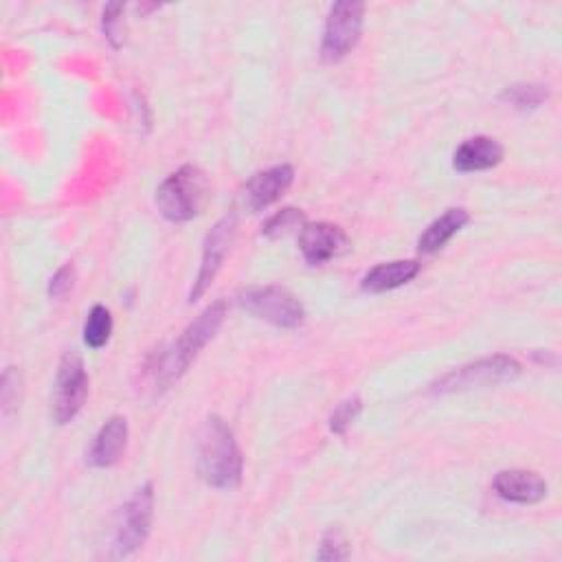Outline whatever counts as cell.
I'll use <instances>...</instances> for the list:
<instances>
[{
    "label": "cell",
    "instance_id": "5",
    "mask_svg": "<svg viewBox=\"0 0 562 562\" xmlns=\"http://www.w3.org/2000/svg\"><path fill=\"white\" fill-rule=\"evenodd\" d=\"M239 306L253 317L277 328H297L306 319L304 304L286 289L264 286L239 293Z\"/></svg>",
    "mask_w": 562,
    "mask_h": 562
},
{
    "label": "cell",
    "instance_id": "14",
    "mask_svg": "<svg viewBox=\"0 0 562 562\" xmlns=\"http://www.w3.org/2000/svg\"><path fill=\"white\" fill-rule=\"evenodd\" d=\"M503 145L490 137H472L464 141L453 156V167L457 172H485L501 163Z\"/></svg>",
    "mask_w": 562,
    "mask_h": 562
},
{
    "label": "cell",
    "instance_id": "10",
    "mask_svg": "<svg viewBox=\"0 0 562 562\" xmlns=\"http://www.w3.org/2000/svg\"><path fill=\"white\" fill-rule=\"evenodd\" d=\"M300 248L311 266H321L348 248V235L330 222H313L300 231Z\"/></svg>",
    "mask_w": 562,
    "mask_h": 562
},
{
    "label": "cell",
    "instance_id": "17",
    "mask_svg": "<svg viewBox=\"0 0 562 562\" xmlns=\"http://www.w3.org/2000/svg\"><path fill=\"white\" fill-rule=\"evenodd\" d=\"M113 335V317L106 306H95L84 324V341L91 350H102Z\"/></svg>",
    "mask_w": 562,
    "mask_h": 562
},
{
    "label": "cell",
    "instance_id": "7",
    "mask_svg": "<svg viewBox=\"0 0 562 562\" xmlns=\"http://www.w3.org/2000/svg\"><path fill=\"white\" fill-rule=\"evenodd\" d=\"M520 374V365L503 354L488 356L475 363H468L459 370L448 372L433 385L435 394H455V391H470L481 387H494L499 383H507Z\"/></svg>",
    "mask_w": 562,
    "mask_h": 562
},
{
    "label": "cell",
    "instance_id": "15",
    "mask_svg": "<svg viewBox=\"0 0 562 562\" xmlns=\"http://www.w3.org/2000/svg\"><path fill=\"white\" fill-rule=\"evenodd\" d=\"M420 272V264L413 259L378 264L363 277V291L365 293H387L400 289Z\"/></svg>",
    "mask_w": 562,
    "mask_h": 562
},
{
    "label": "cell",
    "instance_id": "23",
    "mask_svg": "<svg viewBox=\"0 0 562 562\" xmlns=\"http://www.w3.org/2000/svg\"><path fill=\"white\" fill-rule=\"evenodd\" d=\"M21 387V376L14 367H8V372L3 374V413L10 415L12 409H16L19 405V389Z\"/></svg>",
    "mask_w": 562,
    "mask_h": 562
},
{
    "label": "cell",
    "instance_id": "4",
    "mask_svg": "<svg viewBox=\"0 0 562 562\" xmlns=\"http://www.w3.org/2000/svg\"><path fill=\"white\" fill-rule=\"evenodd\" d=\"M154 518V485H141L130 501L121 507L117 525H115V540H113V555L126 558L134 553L150 536Z\"/></svg>",
    "mask_w": 562,
    "mask_h": 562
},
{
    "label": "cell",
    "instance_id": "6",
    "mask_svg": "<svg viewBox=\"0 0 562 562\" xmlns=\"http://www.w3.org/2000/svg\"><path fill=\"white\" fill-rule=\"evenodd\" d=\"M365 23V5L354 3V0H341L335 3L326 30H324V43H321V58L328 65L341 62L352 49L359 45Z\"/></svg>",
    "mask_w": 562,
    "mask_h": 562
},
{
    "label": "cell",
    "instance_id": "8",
    "mask_svg": "<svg viewBox=\"0 0 562 562\" xmlns=\"http://www.w3.org/2000/svg\"><path fill=\"white\" fill-rule=\"evenodd\" d=\"M86 396H89V374L82 356L71 350L62 356L58 376H56V389H54V402H51L54 422L60 426L73 422L75 415L82 411Z\"/></svg>",
    "mask_w": 562,
    "mask_h": 562
},
{
    "label": "cell",
    "instance_id": "3",
    "mask_svg": "<svg viewBox=\"0 0 562 562\" xmlns=\"http://www.w3.org/2000/svg\"><path fill=\"white\" fill-rule=\"evenodd\" d=\"M224 317H226L224 302H215L207 311H202L200 317L194 324H189V328L180 335L174 348L161 356L156 365V380L161 385H169L172 380H178L194 363V359L200 354V350L215 337Z\"/></svg>",
    "mask_w": 562,
    "mask_h": 562
},
{
    "label": "cell",
    "instance_id": "2",
    "mask_svg": "<svg viewBox=\"0 0 562 562\" xmlns=\"http://www.w3.org/2000/svg\"><path fill=\"white\" fill-rule=\"evenodd\" d=\"M209 194V176L196 165H183L159 185L156 207L169 222H189L200 215Z\"/></svg>",
    "mask_w": 562,
    "mask_h": 562
},
{
    "label": "cell",
    "instance_id": "13",
    "mask_svg": "<svg viewBox=\"0 0 562 562\" xmlns=\"http://www.w3.org/2000/svg\"><path fill=\"white\" fill-rule=\"evenodd\" d=\"M128 444V422L121 415L110 418L97 433L91 453H89V464L95 468H110L115 466Z\"/></svg>",
    "mask_w": 562,
    "mask_h": 562
},
{
    "label": "cell",
    "instance_id": "16",
    "mask_svg": "<svg viewBox=\"0 0 562 562\" xmlns=\"http://www.w3.org/2000/svg\"><path fill=\"white\" fill-rule=\"evenodd\" d=\"M470 215L466 209H448L444 215H440L435 222L429 224V229L420 235L418 248L422 253H435L444 248L466 224Z\"/></svg>",
    "mask_w": 562,
    "mask_h": 562
},
{
    "label": "cell",
    "instance_id": "9",
    "mask_svg": "<svg viewBox=\"0 0 562 562\" xmlns=\"http://www.w3.org/2000/svg\"><path fill=\"white\" fill-rule=\"evenodd\" d=\"M235 233H237V215L231 211L226 213L222 220L215 222V226L209 231L207 235V242H204V250H202V261H200V270H198V277L194 281V289H191V295H189V302H198L207 289L213 284L215 274L220 272L222 264H224V257L235 239Z\"/></svg>",
    "mask_w": 562,
    "mask_h": 562
},
{
    "label": "cell",
    "instance_id": "18",
    "mask_svg": "<svg viewBox=\"0 0 562 562\" xmlns=\"http://www.w3.org/2000/svg\"><path fill=\"white\" fill-rule=\"evenodd\" d=\"M547 97H549L547 89L538 84H514V86H507L501 95L503 102H507L518 110H534L540 104H545Z\"/></svg>",
    "mask_w": 562,
    "mask_h": 562
},
{
    "label": "cell",
    "instance_id": "1",
    "mask_svg": "<svg viewBox=\"0 0 562 562\" xmlns=\"http://www.w3.org/2000/svg\"><path fill=\"white\" fill-rule=\"evenodd\" d=\"M242 453L233 431L218 415H211L200 431L198 472L207 485L218 490L237 488L242 481Z\"/></svg>",
    "mask_w": 562,
    "mask_h": 562
},
{
    "label": "cell",
    "instance_id": "22",
    "mask_svg": "<svg viewBox=\"0 0 562 562\" xmlns=\"http://www.w3.org/2000/svg\"><path fill=\"white\" fill-rule=\"evenodd\" d=\"M73 284H75V268L71 264L62 266L49 281V295L54 300H62L67 297L71 291H73Z\"/></svg>",
    "mask_w": 562,
    "mask_h": 562
},
{
    "label": "cell",
    "instance_id": "11",
    "mask_svg": "<svg viewBox=\"0 0 562 562\" xmlns=\"http://www.w3.org/2000/svg\"><path fill=\"white\" fill-rule=\"evenodd\" d=\"M295 180V169L291 165H274L266 172L255 174L244 189V204L250 211H261L284 196Z\"/></svg>",
    "mask_w": 562,
    "mask_h": 562
},
{
    "label": "cell",
    "instance_id": "12",
    "mask_svg": "<svg viewBox=\"0 0 562 562\" xmlns=\"http://www.w3.org/2000/svg\"><path fill=\"white\" fill-rule=\"evenodd\" d=\"M494 490L501 499L531 505L547 496V483L531 470H501L494 477Z\"/></svg>",
    "mask_w": 562,
    "mask_h": 562
},
{
    "label": "cell",
    "instance_id": "20",
    "mask_svg": "<svg viewBox=\"0 0 562 562\" xmlns=\"http://www.w3.org/2000/svg\"><path fill=\"white\" fill-rule=\"evenodd\" d=\"M350 540L346 538V534L339 529V527H330L326 534H324V540H321V549L317 553L319 560H346L350 558Z\"/></svg>",
    "mask_w": 562,
    "mask_h": 562
},
{
    "label": "cell",
    "instance_id": "21",
    "mask_svg": "<svg viewBox=\"0 0 562 562\" xmlns=\"http://www.w3.org/2000/svg\"><path fill=\"white\" fill-rule=\"evenodd\" d=\"M363 411V400L359 396H352L348 398L343 405H339V409L332 413L330 418V429L332 433L337 435H346L348 429L356 422V418L361 415Z\"/></svg>",
    "mask_w": 562,
    "mask_h": 562
},
{
    "label": "cell",
    "instance_id": "19",
    "mask_svg": "<svg viewBox=\"0 0 562 562\" xmlns=\"http://www.w3.org/2000/svg\"><path fill=\"white\" fill-rule=\"evenodd\" d=\"M304 226H306L304 213H302L300 209L289 207V209H284V211L274 213V215L264 224L261 233H264L266 237H270V239H277V237H284V235H289V233H293V231H297V229L302 231Z\"/></svg>",
    "mask_w": 562,
    "mask_h": 562
}]
</instances>
